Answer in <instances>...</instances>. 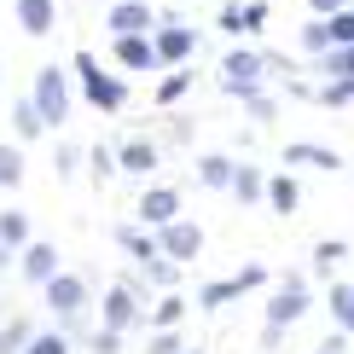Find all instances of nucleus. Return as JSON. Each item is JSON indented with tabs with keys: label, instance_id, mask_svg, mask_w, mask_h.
I'll return each instance as SVG.
<instances>
[{
	"label": "nucleus",
	"instance_id": "obj_1",
	"mask_svg": "<svg viewBox=\"0 0 354 354\" xmlns=\"http://www.w3.org/2000/svg\"><path fill=\"white\" fill-rule=\"evenodd\" d=\"M76 82H82V93L93 99L99 111H122V105H128V82L111 76V70H99L93 53H76Z\"/></svg>",
	"mask_w": 354,
	"mask_h": 354
},
{
	"label": "nucleus",
	"instance_id": "obj_2",
	"mask_svg": "<svg viewBox=\"0 0 354 354\" xmlns=\"http://www.w3.org/2000/svg\"><path fill=\"white\" fill-rule=\"evenodd\" d=\"M29 105L41 111V122L58 128L70 116V82H64V70H53V64H41L35 70V87H29Z\"/></svg>",
	"mask_w": 354,
	"mask_h": 354
},
{
	"label": "nucleus",
	"instance_id": "obj_3",
	"mask_svg": "<svg viewBox=\"0 0 354 354\" xmlns=\"http://www.w3.org/2000/svg\"><path fill=\"white\" fill-rule=\"evenodd\" d=\"M157 250H163L169 261H180V268H186V261L203 256V227H198V221H186V215H174L169 227H157Z\"/></svg>",
	"mask_w": 354,
	"mask_h": 354
},
{
	"label": "nucleus",
	"instance_id": "obj_4",
	"mask_svg": "<svg viewBox=\"0 0 354 354\" xmlns=\"http://www.w3.org/2000/svg\"><path fill=\"white\" fill-rule=\"evenodd\" d=\"M261 70H268V58L261 53H244V47H232L227 58H221V87H227V93H256L261 87Z\"/></svg>",
	"mask_w": 354,
	"mask_h": 354
},
{
	"label": "nucleus",
	"instance_id": "obj_5",
	"mask_svg": "<svg viewBox=\"0 0 354 354\" xmlns=\"http://www.w3.org/2000/svg\"><path fill=\"white\" fill-rule=\"evenodd\" d=\"M41 290H47V308H53L58 319H76L82 308H87V279L64 273V268H58V273H53V279H47V285H41Z\"/></svg>",
	"mask_w": 354,
	"mask_h": 354
},
{
	"label": "nucleus",
	"instance_id": "obj_6",
	"mask_svg": "<svg viewBox=\"0 0 354 354\" xmlns=\"http://www.w3.org/2000/svg\"><path fill=\"white\" fill-rule=\"evenodd\" d=\"M256 285H268V273H261V268H244L239 279H209V285L198 290V308H227V302H239L244 290H256Z\"/></svg>",
	"mask_w": 354,
	"mask_h": 354
},
{
	"label": "nucleus",
	"instance_id": "obj_7",
	"mask_svg": "<svg viewBox=\"0 0 354 354\" xmlns=\"http://www.w3.org/2000/svg\"><path fill=\"white\" fill-rule=\"evenodd\" d=\"M151 41H157V58H163V64H186V58L198 53V35H192L186 24H174V18H157Z\"/></svg>",
	"mask_w": 354,
	"mask_h": 354
},
{
	"label": "nucleus",
	"instance_id": "obj_8",
	"mask_svg": "<svg viewBox=\"0 0 354 354\" xmlns=\"http://www.w3.org/2000/svg\"><path fill=\"white\" fill-rule=\"evenodd\" d=\"M308 308H314V297H308V285H302V279H285V285H279V297L268 302V319H273V326H297V319L308 314Z\"/></svg>",
	"mask_w": 354,
	"mask_h": 354
},
{
	"label": "nucleus",
	"instance_id": "obj_9",
	"mask_svg": "<svg viewBox=\"0 0 354 354\" xmlns=\"http://www.w3.org/2000/svg\"><path fill=\"white\" fill-rule=\"evenodd\" d=\"M105 24H111V35H151L157 12H151V0H116Z\"/></svg>",
	"mask_w": 354,
	"mask_h": 354
},
{
	"label": "nucleus",
	"instance_id": "obj_10",
	"mask_svg": "<svg viewBox=\"0 0 354 354\" xmlns=\"http://www.w3.org/2000/svg\"><path fill=\"white\" fill-rule=\"evenodd\" d=\"M140 319H145L140 290H134V285H111V290H105V326H111V331H128V326H140Z\"/></svg>",
	"mask_w": 354,
	"mask_h": 354
},
{
	"label": "nucleus",
	"instance_id": "obj_11",
	"mask_svg": "<svg viewBox=\"0 0 354 354\" xmlns=\"http://www.w3.org/2000/svg\"><path fill=\"white\" fill-rule=\"evenodd\" d=\"M134 209H140V221H145V227H169V221L174 215H180V192H174V186H151V192H145V198L134 203Z\"/></svg>",
	"mask_w": 354,
	"mask_h": 354
},
{
	"label": "nucleus",
	"instance_id": "obj_12",
	"mask_svg": "<svg viewBox=\"0 0 354 354\" xmlns=\"http://www.w3.org/2000/svg\"><path fill=\"white\" fill-rule=\"evenodd\" d=\"M116 64L122 70H163V58H157L151 35H116Z\"/></svg>",
	"mask_w": 354,
	"mask_h": 354
},
{
	"label": "nucleus",
	"instance_id": "obj_13",
	"mask_svg": "<svg viewBox=\"0 0 354 354\" xmlns=\"http://www.w3.org/2000/svg\"><path fill=\"white\" fill-rule=\"evenodd\" d=\"M285 163H302V169H326V174H337V169H343V157H337L331 145H314V140H290V145H285Z\"/></svg>",
	"mask_w": 354,
	"mask_h": 354
},
{
	"label": "nucleus",
	"instance_id": "obj_14",
	"mask_svg": "<svg viewBox=\"0 0 354 354\" xmlns=\"http://www.w3.org/2000/svg\"><path fill=\"white\" fill-rule=\"evenodd\" d=\"M12 12H18L24 35H53V24H58V6H53V0H12Z\"/></svg>",
	"mask_w": 354,
	"mask_h": 354
},
{
	"label": "nucleus",
	"instance_id": "obj_15",
	"mask_svg": "<svg viewBox=\"0 0 354 354\" xmlns=\"http://www.w3.org/2000/svg\"><path fill=\"white\" fill-rule=\"evenodd\" d=\"M157 163H163V151H157V140H128L122 151H116V169H122V174H151Z\"/></svg>",
	"mask_w": 354,
	"mask_h": 354
},
{
	"label": "nucleus",
	"instance_id": "obj_16",
	"mask_svg": "<svg viewBox=\"0 0 354 354\" xmlns=\"http://www.w3.org/2000/svg\"><path fill=\"white\" fill-rule=\"evenodd\" d=\"M58 273V250L53 244H24V279L29 285H47Z\"/></svg>",
	"mask_w": 354,
	"mask_h": 354
},
{
	"label": "nucleus",
	"instance_id": "obj_17",
	"mask_svg": "<svg viewBox=\"0 0 354 354\" xmlns=\"http://www.w3.org/2000/svg\"><path fill=\"white\" fill-rule=\"evenodd\" d=\"M232 198H239V203H261V198H268V174H261V169H250V163H232Z\"/></svg>",
	"mask_w": 354,
	"mask_h": 354
},
{
	"label": "nucleus",
	"instance_id": "obj_18",
	"mask_svg": "<svg viewBox=\"0 0 354 354\" xmlns=\"http://www.w3.org/2000/svg\"><path fill=\"white\" fill-rule=\"evenodd\" d=\"M314 70H319L326 82H343V76H354V41H348V47H326Z\"/></svg>",
	"mask_w": 354,
	"mask_h": 354
},
{
	"label": "nucleus",
	"instance_id": "obj_19",
	"mask_svg": "<svg viewBox=\"0 0 354 354\" xmlns=\"http://www.w3.org/2000/svg\"><path fill=\"white\" fill-rule=\"evenodd\" d=\"M261 203H273L279 215H297L302 192H297V180H290V174H273V180H268V198H261Z\"/></svg>",
	"mask_w": 354,
	"mask_h": 354
},
{
	"label": "nucleus",
	"instance_id": "obj_20",
	"mask_svg": "<svg viewBox=\"0 0 354 354\" xmlns=\"http://www.w3.org/2000/svg\"><path fill=\"white\" fill-rule=\"evenodd\" d=\"M198 180L203 186H232V157H221V151L198 157Z\"/></svg>",
	"mask_w": 354,
	"mask_h": 354
},
{
	"label": "nucleus",
	"instance_id": "obj_21",
	"mask_svg": "<svg viewBox=\"0 0 354 354\" xmlns=\"http://www.w3.org/2000/svg\"><path fill=\"white\" fill-rule=\"evenodd\" d=\"M331 319H337V331L354 337V285H331Z\"/></svg>",
	"mask_w": 354,
	"mask_h": 354
},
{
	"label": "nucleus",
	"instance_id": "obj_22",
	"mask_svg": "<svg viewBox=\"0 0 354 354\" xmlns=\"http://www.w3.org/2000/svg\"><path fill=\"white\" fill-rule=\"evenodd\" d=\"M116 244H122L134 261H151V256H157V232H134V227H122V232H116Z\"/></svg>",
	"mask_w": 354,
	"mask_h": 354
},
{
	"label": "nucleus",
	"instance_id": "obj_23",
	"mask_svg": "<svg viewBox=\"0 0 354 354\" xmlns=\"http://www.w3.org/2000/svg\"><path fill=\"white\" fill-rule=\"evenodd\" d=\"M180 319H186V297H174V290H169V297L151 308V326H157V331H174Z\"/></svg>",
	"mask_w": 354,
	"mask_h": 354
},
{
	"label": "nucleus",
	"instance_id": "obj_24",
	"mask_svg": "<svg viewBox=\"0 0 354 354\" xmlns=\"http://www.w3.org/2000/svg\"><path fill=\"white\" fill-rule=\"evenodd\" d=\"M186 87H192V70H169V76L157 82V105H180Z\"/></svg>",
	"mask_w": 354,
	"mask_h": 354
},
{
	"label": "nucleus",
	"instance_id": "obj_25",
	"mask_svg": "<svg viewBox=\"0 0 354 354\" xmlns=\"http://www.w3.org/2000/svg\"><path fill=\"white\" fill-rule=\"evenodd\" d=\"M0 244H6V250H24V244H29V221H24L18 209L0 215Z\"/></svg>",
	"mask_w": 354,
	"mask_h": 354
},
{
	"label": "nucleus",
	"instance_id": "obj_26",
	"mask_svg": "<svg viewBox=\"0 0 354 354\" xmlns=\"http://www.w3.org/2000/svg\"><path fill=\"white\" fill-rule=\"evenodd\" d=\"M12 128H18V140H35V134H47V122H41V111L29 105V99H24L18 111H12Z\"/></svg>",
	"mask_w": 354,
	"mask_h": 354
},
{
	"label": "nucleus",
	"instance_id": "obj_27",
	"mask_svg": "<svg viewBox=\"0 0 354 354\" xmlns=\"http://www.w3.org/2000/svg\"><path fill=\"white\" fill-rule=\"evenodd\" d=\"M343 256H348V244H343V239H319V244H314V273H331Z\"/></svg>",
	"mask_w": 354,
	"mask_h": 354
},
{
	"label": "nucleus",
	"instance_id": "obj_28",
	"mask_svg": "<svg viewBox=\"0 0 354 354\" xmlns=\"http://www.w3.org/2000/svg\"><path fill=\"white\" fill-rule=\"evenodd\" d=\"M24 354H70V337L64 331H35L24 343Z\"/></svg>",
	"mask_w": 354,
	"mask_h": 354
},
{
	"label": "nucleus",
	"instance_id": "obj_29",
	"mask_svg": "<svg viewBox=\"0 0 354 354\" xmlns=\"http://www.w3.org/2000/svg\"><path fill=\"white\" fill-rule=\"evenodd\" d=\"M140 268H145V279H151V285H174V279H180V261H169L163 250H157L151 261H140Z\"/></svg>",
	"mask_w": 354,
	"mask_h": 354
},
{
	"label": "nucleus",
	"instance_id": "obj_30",
	"mask_svg": "<svg viewBox=\"0 0 354 354\" xmlns=\"http://www.w3.org/2000/svg\"><path fill=\"white\" fill-rule=\"evenodd\" d=\"M24 180V151L18 145H0V186H18Z\"/></svg>",
	"mask_w": 354,
	"mask_h": 354
},
{
	"label": "nucleus",
	"instance_id": "obj_31",
	"mask_svg": "<svg viewBox=\"0 0 354 354\" xmlns=\"http://www.w3.org/2000/svg\"><path fill=\"white\" fill-rule=\"evenodd\" d=\"M331 47H348V41H354V6H343V12H331Z\"/></svg>",
	"mask_w": 354,
	"mask_h": 354
},
{
	"label": "nucleus",
	"instance_id": "obj_32",
	"mask_svg": "<svg viewBox=\"0 0 354 354\" xmlns=\"http://www.w3.org/2000/svg\"><path fill=\"white\" fill-rule=\"evenodd\" d=\"M302 47H308V53H326V47H331V24H326V18L302 24Z\"/></svg>",
	"mask_w": 354,
	"mask_h": 354
},
{
	"label": "nucleus",
	"instance_id": "obj_33",
	"mask_svg": "<svg viewBox=\"0 0 354 354\" xmlns=\"http://www.w3.org/2000/svg\"><path fill=\"white\" fill-rule=\"evenodd\" d=\"M319 99H326L331 111H337V105H354V76H343V82H326V87H319Z\"/></svg>",
	"mask_w": 354,
	"mask_h": 354
},
{
	"label": "nucleus",
	"instance_id": "obj_34",
	"mask_svg": "<svg viewBox=\"0 0 354 354\" xmlns=\"http://www.w3.org/2000/svg\"><path fill=\"white\" fill-rule=\"evenodd\" d=\"M239 18H244V35L268 29V0H250V6H239Z\"/></svg>",
	"mask_w": 354,
	"mask_h": 354
},
{
	"label": "nucleus",
	"instance_id": "obj_35",
	"mask_svg": "<svg viewBox=\"0 0 354 354\" xmlns=\"http://www.w3.org/2000/svg\"><path fill=\"white\" fill-rule=\"evenodd\" d=\"M29 337H35L29 326H6V331H0V354H24V343H29Z\"/></svg>",
	"mask_w": 354,
	"mask_h": 354
},
{
	"label": "nucleus",
	"instance_id": "obj_36",
	"mask_svg": "<svg viewBox=\"0 0 354 354\" xmlns=\"http://www.w3.org/2000/svg\"><path fill=\"white\" fill-rule=\"evenodd\" d=\"M87 163H93V180H111V174H116V151L93 145V157H87Z\"/></svg>",
	"mask_w": 354,
	"mask_h": 354
},
{
	"label": "nucleus",
	"instance_id": "obj_37",
	"mask_svg": "<svg viewBox=\"0 0 354 354\" xmlns=\"http://www.w3.org/2000/svg\"><path fill=\"white\" fill-rule=\"evenodd\" d=\"M145 354H186V343H180L174 331H157L151 343H145Z\"/></svg>",
	"mask_w": 354,
	"mask_h": 354
},
{
	"label": "nucleus",
	"instance_id": "obj_38",
	"mask_svg": "<svg viewBox=\"0 0 354 354\" xmlns=\"http://www.w3.org/2000/svg\"><path fill=\"white\" fill-rule=\"evenodd\" d=\"M244 105H250V116H256V122H268V116H273V99L261 93V87H256V93H244Z\"/></svg>",
	"mask_w": 354,
	"mask_h": 354
},
{
	"label": "nucleus",
	"instance_id": "obj_39",
	"mask_svg": "<svg viewBox=\"0 0 354 354\" xmlns=\"http://www.w3.org/2000/svg\"><path fill=\"white\" fill-rule=\"evenodd\" d=\"M93 354H122V331H111V326H105V331L93 337Z\"/></svg>",
	"mask_w": 354,
	"mask_h": 354
},
{
	"label": "nucleus",
	"instance_id": "obj_40",
	"mask_svg": "<svg viewBox=\"0 0 354 354\" xmlns=\"http://www.w3.org/2000/svg\"><path fill=\"white\" fill-rule=\"evenodd\" d=\"M221 29H227V35H244V18H239V6H221Z\"/></svg>",
	"mask_w": 354,
	"mask_h": 354
},
{
	"label": "nucleus",
	"instance_id": "obj_41",
	"mask_svg": "<svg viewBox=\"0 0 354 354\" xmlns=\"http://www.w3.org/2000/svg\"><path fill=\"white\" fill-rule=\"evenodd\" d=\"M308 6H314V18H331V12H343L348 0H308Z\"/></svg>",
	"mask_w": 354,
	"mask_h": 354
},
{
	"label": "nucleus",
	"instance_id": "obj_42",
	"mask_svg": "<svg viewBox=\"0 0 354 354\" xmlns=\"http://www.w3.org/2000/svg\"><path fill=\"white\" fill-rule=\"evenodd\" d=\"M279 343H285V326H273V319H268V331H261V348H279Z\"/></svg>",
	"mask_w": 354,
	"mask_h": 354
},
{
	"label": "nucleus",
	"instance_id": "obj_43",
	"mask_svg": "<svg viewBox=\"0 0 354 354\" xmlns=\"http://www.w3.org/2000/svg\"><path fill=\"white\" fill-rule=\"evenodd\" d=\"M6 256H12V250H6V244H0V268H6Z\"/></svg>",
	"mask_w": 354,
	"mask_h": 354
},
{
	"label": "nucleus",
	"instance_id": "obj_44",
	"mask_svg": "<svg viewBox=\"0 0 354 354\" xmlns=\"http://www.w3.org/2000/svg\"><path fill=\"white\" fill-rule=\"evenodd\" d=\"M186 354H203V348H186Z\"/></svg>",
	"mask_w": 354,
	"mask_h": 354
},
{
	"label": "nucleus",
	"instance_id": "obj_45",
	"mask_svg": "<svg viewBox=\"0 0 354 354\" xmlns=\"http://www.w3.org/2000/svg\"><path fill=\"white\" fill-rule=\"evenodd\" d=\"M314 354H326V348H314Z\"/></svg>",
	"mask_w": 354,
	"mask_h": 354
}]
</instances>
